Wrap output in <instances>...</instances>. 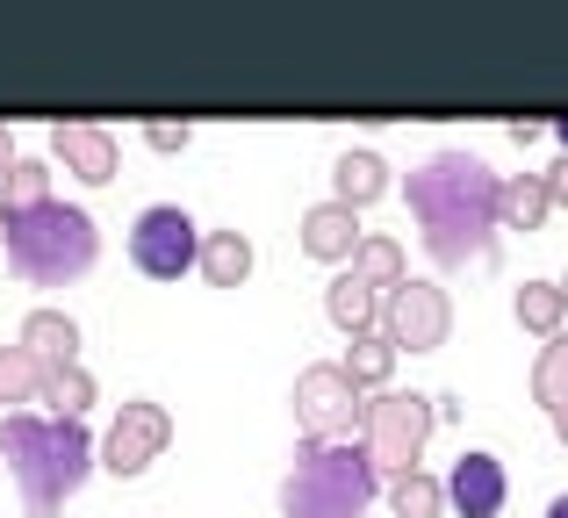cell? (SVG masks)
<instances>
[{"mask_svg": "<svg viewBox=\"0 0 568 518\" xmlns=\"http://www.w3.org/2000/svg\"><path fill=\"white\" fill-rule=\"evenodd\" d=\"M403 202L417 216V238L439 266H475L497 253V173L475 152L446 144L425 166L403 173Z\"/></svg>", "mask_w": 568, "mask_h": 518, "instance_id": "1", "label": "cell"}, {"mask_svg": "<svg viewBox=\"0 0 568 518\" xmlns=\"http://www.w3.org/2000/svg\"><path fill=\"white\" fill-rule=\"evenodd\" d=\"M0 461L22 490V518H65L72 490L94 468V433H87V418L0 410Z\"/></svg>", "mask_w": 568, "mask_h": 518, "instance_id": "2", "label": "cell"}, {"mask_svg": "<svg viewBox=\"0 0 568 518\" xmlns=\"http://www.w3.org/2000/svg\"><path fill=\"white\" fill-rule=\"evenodd\" d=\"M0 253H8V274L29 288H72L94 274L101 231L80 202H29L0 216Z\"/></svg>", "mask_w": 568, "mask_h": 518, "instance_id": "3", "label": "cell"}, {"mask_svg": "<svg viewBox=\"0 0 568 518\" xmlns=\"http://www.w3.org/2000/svg\"><path fill=\"white\" fill-rule=\"evenodd\" d=\"M382 497V476L353 439H295L281 511L288 518H367Z\"/></svg>", "mask_w": 568, "mask_h": 518, "instance_id": "4", "label": "cell"}, {"mask_svg": "<svg viewBox=\"0 0 568 518\" xmlns=\"http://www.w3.org/2000/svg\"><path fill=\"white\" fill-rule=\"evenodd\" d=\"M432 425H439L432 396L382 389V396H367V404H361V425H353V433H361V454L375 461V476H382V483H396V476H410V468L425 461Z\"/></svg>", "mask_w": 568, "mask_h": 518, "instance_id": "5", "label": "cell"}, {"mask_svg": "<svg viewBox=\"0 0 568 518\" xmlns=\"http://www.w3.org/2000/svg\"><path fill=\"white\" fill-rule=\"evenodd\" d=\"M375 332L396 353H432V346H446V332H454V303H446L439 281H396V288H382V303H375Z\"/></svg>", "mask_w": 568, "mask_h": 518, "instance_id": "6", "label": "cell"}, {"mask_svg": "<svg viewBox=\"0 0 568 518\" xmlns=\"http://www.w3.org/2000/svg\"><path fill=\"white\" fill-rule=\"evenodd\" d=\"M166 447H173V410L152 404V396H130V404L115 410V425L94 439V461L109 468V476L130 483V476H144Z\"/></svg>", "mask_w": 568, "mask_h": 518, "instance_id": "7", "label": "cell"}, {"mask_svg": "<svg viewBox=\"0 0 568 518\" xmlns=\"http://www.w3.org/2000/svg\"><path fill=\"white\" fill-rule=\"evenodd\" d=\"M194 253H202V231H194L187 210H173V202L138 210V224H130V260H138L144 281H181V274H194Z\"/></svg>", "mask_w": 568, "mask_h": 518, "instance_id": "8", "label": "cell"}, {"mask_svg": "<svg viewBox=\"0 0 568 518\" xmlns=\"http://www.w3.org/2000/svg\"><path fill=\"white\" fill-rule=\"evenodd\" d=\"M361 425V389L346 382L338 360H310L295 375V433L303 439H346Z\"/></svg>", "mask_w": 568, "mask_h": 518, "instance_id": "9", "label": "cell"}, {"mask_svg": "<svg viewBox=\"0 0 568 518\" xmlns=\"http://www.w3.org/2000/svg\"><path fill=\"white\" fill-rule=\"evenodd\" d=\"M51 152H58V166H72V181H87V187H109L115 166H123L115 138L101 123H80V115H58L51 123Z\"/></svg>", "mask_w": 568, "mask_h": 518, "instance_id": "10", "label": "cell"}, {"mask_svg": "<svg viewBox=\"0 0 568 518\" xmlns=\"http://www.w3.org/2000/svg\"><path fill=\"white\" fill-rule=\"evenodd\" d=\"M504 490H511V483H504V461L468 447L454 461V476H446V511H460V518H497L504 511Z\"/></svg>", "mask_w": 568, "mask_h": 518, "instance_id": "11", "label": "cell"}, {"mask_svg": "<svg viewBox=\"0 0 568 518\" xmlns=\"http://www.w3.org/2000/svg\"><path fill=\"white\" fill-rule=\"evenodd\" d=\"M14 346H22L29 360L43 367V375H58V367L80 360V324H72L65 309H29V317H22V338H14Z\"/></svg>", "mask_w": 568, "mask_h": 518, "instance_id": "12", "label": "cell"}, {"mask_svg": "<svg viewBox=\"0 0 568 518\" xmlns=\"http://www.w3.org/2000/svg\"><path fill=\"white\" fill-rule=\"evenodd\" d=\"M353 245H361V210H346V202H317V210H303V253L310 260H353Z\"/></svg>", "mask_w": 568, "mask_h": 518, "instance_id": "13", "label": "cell"}, {"mask_svg": "<svg viewBox=\"0 0 568 518\" xmlns=\"http://www.w3.org/2000/svg\"><path fill=\"white\" fill-rule=\"evenodd\" d=\"M388 195V159L375 144H353V152H338L332 166V202H346V210H367V202Z\"/></svg>", "mask_w": 568, "mask_h": 518, "instance_id": "14", "label": "cell"}, {"mask_svg": "<svg viewBox=\"0 0 568 518\" xmlns=\"http://www.w3.org/2000/svg\"><path fill=\"white\" fill-rule=\"evenodd\" d=\"M194 274H202L209 288H237V281L252 274V238H245V231H202Z\"/></svg>", "mask_w": 568, "mask_h": 518, "instance_id": "15", "label": "cell"}, {"mask_svg": "<svg viewBox=\"0 0 568 518\" xmlns=\"http://www.w3.org/2000/svg\"><path fill=\"white\" fill-rule=\"evenodd\" d=\"M547 216H555V202H547L540 173H511V181H497V231H540Z\"/></svg>", "mask_w": 568, "mask_h": 518, "instance_id": "16", "label": "cell"}, {"mask_svg": "<svg viewBox=\"0 0 568 518\" xmlns=\"http://www.w3.org/2000/svg\"><path fill=\"white\" fill-rule=\"evenodd\" d=\"M375 303H382V295L367 288V281L353 274V266H346V274H332V288H324V317H332V324H338L346 338L375 332Z\"/></svg>", "mask_w": 568, "mask_h": 518, "instance_id": "17", "label": "cell"}, {"mask_svg": "<svg viewBox=\"0 0 568 518\" xmlns=\"http://www.w3.org/2000/svg\"><path fill=\"white\" fill-rule=\"evenodd\" d=\"M338 367H346V382L361 396H382L388 375H396V346H388L382 332H361V338H346V360H338Z\"/></svg>", "mask_w": 568, "mask_h": 518, "instance_id": "18", "label": "cell"}, {"mask_svg": "<svg viewBox=\"0 0 568 518\" xmlns=\"http://www.w3.org/2000/svg\"><path fill=\"white\" fill-rule=\"evenodd\" d=\"M346 266H353V274H361L375 295H382V288H396V281H410V274H403V245H396V238H382V231H361V245H353V260H346Z\"/></svg>", "mask_w": 568, "mask_h": 518, "instance_id": "19", "label": "cell"}, {"mask_svg": "<svg viewBox=\"0 0 568 518\" xmlns=\"http://www.w3.org/2000/svg\"><path fill=\"white\" fill-rule=\"evenodd\" d=\"M511 317L526 324L532 338H555L561 324H568V303H561V288H555V281H526V288L511 295Z\"/></svg>", "mask_w": 568, "mask_h": 518, "instance_id": "20", "label": "cell"}, {"mask_svg": "<svg viewBox=\"0 0 568 518\" xmlns=\"http://www.w3.org/2000/svg\"><path fill=\"white\" fill-rule=\"evenodd\" d=\"M94 396H101V382L87 375L80 360L58 367V375H43V410H51V418H87V410H94Z\"/></svg>", "mask_w": 568, "mask_h": 518, "instance_id": "21", "label": "cell"}, {"mask_svg": "<svg viewBox=\"0 0 568 518\" xmlns=\"http://www.w3.org/2000/svg\"><path fill=\"white\" fill-rule=\"evenodd\" d=\"M532 404H540V410L568 404V332L540 338V360H532Z\"/></svg>", "mask_w": 568, "mask_h": 518, "instance_id": "22", "label": "cell"}, {"mask_svg": "<svg viewBox=\"0 0 568 518\" xmlns=\"http://www.w3.org/2000/svg\"><path fill=\"white\" fill-rule=\"evenodd\" d=\"M388 511H396V518H439L446 511V483L425 476V468H410V476L388 483Z\"/></svg>", "mask_w": 568, "mask_h": 518, "instance_id": "23", "label": "cell"}, {"mask_svg": "<svg viewBox=\"0 0 568 518\" xmlns=\"http://www.w3.org/2000/svg\"><path fill=\"white\" fill-rule=\"evenodd\" d=\"M29 396H43V367L22 346H0V410H29Z\"/></svg>", "mask_w": 568, "mask_h": 518, "instance_id": "24", "label": "cell"}, {"mask_svg": "<svg viewBox=\"0 0 568 518\" xmlns=\"http://www.w3.org/2000/svg\"><path fill=\"white\" fill-rule=\"evenodd\" d=\"M29 202H51V173H43L37 159H14V166L0 173V210H29Z\"/></svg>", "mask_w": 568, "mask_h": 518, "instance_id": "25", "label": "cell"}, {"mask_svg": "<svg viewBox=\"0 0 568 518\" xmlns=\"http://www.w3.org/2000/svg\"><path fill=\"white\" fill-rule=\"evenodd\" d=\"M187 138H194V123H181V115H152V123H144V144H152V152H187Z\"/></svg>", "mask_w": 568, "mask_h": 518, "instance_id": "26", "label": "cell"}, {"mask_svg": "<svg viewBox=\"0 0 568 518\" xmlns=\"http://www.w3.org/2000/svg\"><path fill=\"white\" fill-rule=\"evenodd\" d=\"M540 187H547V202H555V210H568V152L540 173Z\"/></svg>", "mask_w": 568, "mask_h": 518, "instance_id": "27", "label": "cell"}, {"mask_svg": "<svg viewBox=\"0 0 568 518\" xmlns=\"http://www.w3.org/2000/svg\"><path fill=\"white\" fill-rule=\"evenodd\" d=\"M14 166V138H8V130H0V173H8Z\"/></svg>", "mask_w": 568, "mask_h": 518, "instance_id": "28", "label": "cell"}, {"mask_svg": "<svg viewBox=\"0 0 568 518\" xmlns=\"http://www.w3.org/2000/svg\"><path fill=\"white\" fill-rule=\"evenodd\" d=\"M547 130H555V144L568 152V115H555V123H547Z\"/></svg>", "mask_w": 568, "mask_h": 518, "instance_id": "29", "label": "cell"}, {"mask_svg": "<svg viewBox=\"0 0 568 518\" xmlns=\"http://www.w3.org/2000/svg\"><path fill=\"white\" fill-rule=\"evenodd\" d=\"M555 439H561V447H568V404L555 410Z\"/></svg>", "mask_w": 568, "mask_h": 518, "instance_id": "30", "label": "cell"}, {"mask_svg": "<svg viewBox=\"0 0 568 518\" xmlns=\"http://www.w3.org/2000/svg\"><path fill=\"white\" fill-rule=\"evenodd\" d=\"M547 518H568V497H555V505H547Z\"/></svg>", "mask_w": 568, "mask_h": 518, "instance_id": "31", "label": "cell"}, {"mask_svg": "<svg viewBox=\"0 0 568 518\" xmlns=\"http://www.w3.org/2000/svg\"><path fill=\"white\" fill-rule=\"evenodd\" d=\"M555 288H561V303H568V274H561V281H555Z\"/></svg>", "mask_w": 568, "mask_h": 518, "instance_id": "32", "label": "cell"}, {"mask_svg": "<svg viewBox=\"0 0 568 518\" xmlns=\"http://www.w3.org/2000/svg\"><path fill=\"white\" fill-rule=\"evenodd\" d=\"M0 216H8V210H0Z\"/></svg>", "mask_w": 568, "mask_h": 518, "instance_id": "33", "label": "cell"}]
</instances>
